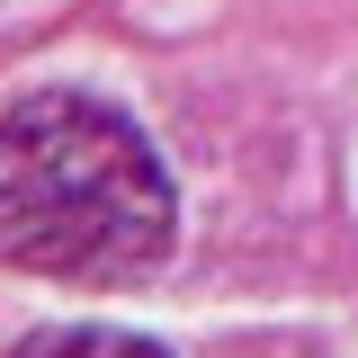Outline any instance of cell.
Returning <instances> with one entry per match:
<instances>
[{
    "mask_svg": "<svg viewBox=\"0 0 358 358\" xmlns=\"http://www.w3.org/2000/svg\"><path fill=\"white\" fill-rule=\"evenodd\" d=\"M171 171L126 108L36 90L0 108V260L63 287H134L171 251Z\"/></svg>",
    "mask_w": 358,
    "mask_h": 358,
    "instance_id": "cell-1",
    "label": "cell"
},
{
    "mask_svg": "<svg viewBox=\"0 0 358 358\" xmlns=\"http://www.w3.org/2000/svg\"><path fill=\"white\" fill-rule=\"evenodd\" d=\"M9 358H171V350L143 341V331H108V322H45Z\"/></svg>",
    "mask_w": 358,
    "mask_h": 358,
    "instance_id": "cell-2",
    "label": "cell"
}]
</instances>
